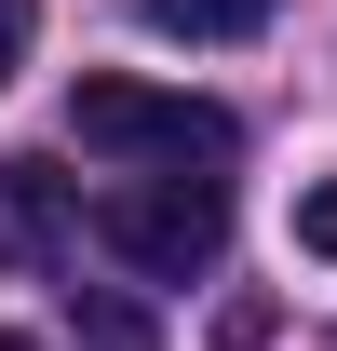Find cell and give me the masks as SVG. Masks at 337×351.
I'll list each match as a JSON object with an SVG mask.
<instances>
[{
  "instance_id": "cell-4",
  "label": "cell",
  "mask_w": 337,
  "mask_h": 351,
  "mask_svg": "<svg viewBox=\"0 0 337 351\" xmlns=\"http://www.w3.org/2000/svg\"><path fill=\"white\" fill-rule=\"evenodd\" d=\"M149 27H162V41H256L270 0H149Z\"/></svg>"
},
{
  "instance_id": "cell-1",
  "label": "cell",
  "mask_w": 337,
  "mask_h": 351,
  "mask_svg": "<svg viewBox=\"0 0 337 351\" xmlns=\"http://www.w3.org/2000/svg\"><path fill=\"white\" fill-rule=\"evenodd\" d=\"M68 135L108 149V162H175V176H216L229 149H243L216 95H162V82H122V68L68 95Z\"/></svg>"
},
{
  "instance_id": "cell-5",
  "label": "cell",
  "mask_w": 337,
  "mask_h": 351,
  "mask_svg": "<svg viewBox=\"0 0 337 351\" xmlns=\"http://www.w3.org/2000/svg\"><path fill=\"white\" fill-rule=\"evenodd\" d=\"M68 311H82V351H162V324L135 298H108V284H68Z\"/></svg>"
},
{
  "instance_id": "cell-3",
  "label": "cell",
  "mask_w": 337,
  "mask_h": 351,
  "mask_svg": "<svg viewBox=\"0 0 337 351\" xmlns=\"http://www.w3.org/2000/svg\"><path fill=\"white\" fill-rule=\"evenodd\" d=\"M68 257V189L41 162H0V270H54Z\"/></svg>"
},
{
  "instance_id": "cell-7",
  "label": "cell",
  "mask_w": 337,
  "mask_h": 351,
  "mask_svg": "<svg viewBox=\"0 0 337 351\" xmlns=\"http://www.w3.org/2000/svg\"><path fill=\"white\" fill-rule=\"evenodd\" d=\"M27 41H41V0H0V82L27 68Z\"/></svg>"
},
{
  "instance_id": "cell-2",
  "label": "cell",
  "mask_w": 337,
  "mask_h": 351,
  "mask_svg": "<svg viewBox=\"0 0 337 351\" xmlns=\"http://www.w3.org/2000/svg\"><path fill=\"white\" fill-rule=\"evenodd\" d=\"M95 230H108V257H135L149 284H189V270L229 257V189L162 162V176H135V189H108V203H95Z\"/></svg>"
},
{
  "instance_id": "cell-8",
  "label": "cell",
  "mask_w": 337,
  "mask_h": 351,
  "mask_svg": "<svg viewBox=\"0 0 337 351\" xmlns=\"http://www.w3.org/2000/svg\"><path fill=\"white\" fill-rule=\"evenodd\" d=\"M0 351H41V338H0Z\"/></svg>"
},
{
  "instance_id": "cell-6",
  "label": "cell",
  "mask_w": 337,
  "mask_h": 351,
  "mask_svg": "<svg viewBox=\"0 0 337 351\" xmlns=\"http://www.w3.org/2000/svg\"><path fill=\"white\" fill-rule=\"evenodd\" d=\"M297 243L337 270V176H310V189H297Z\"/></svg>"
}]
</instances>
